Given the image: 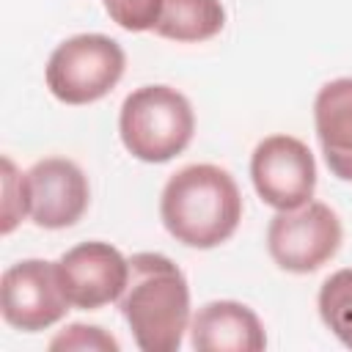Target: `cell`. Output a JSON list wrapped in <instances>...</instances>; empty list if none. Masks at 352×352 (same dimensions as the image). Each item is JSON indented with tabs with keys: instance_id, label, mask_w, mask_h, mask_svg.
Wrapping results in <instances>:
<instances>
[{
	"instance_id": "cell-1",
	"label": "cell",
	"mask_w": 352,
	"mask_h": 352,
	"mask_svg": "<svg viewBox=\"0 0 352 352\" xmlns=\"http://www.w3.org/2000/svg\"><path fill=\"white\" fill-rule=\"evenodd\" d=\"M160 217L176 242L209 250L236 231L242 220V195L226 168L195 162L176 170L162 187Z\"/></svg>"
},
{
	"instance_id": "cell-2",
	"label": "cell",
	"mask_w": 352,
	"mask_h": 352,
	"mask_svg": "<svg viewBox=\"0 0 352 352\" xmlns=\"http://www.w3.org/2000/svg\"><path fill=\"white\" fill-rule=\"evenodd\" d=\"M118 308L143 352H176L190 330V286L162 253H135Z\"/></svg>"
},
{
	"instance_id": "cell-3",
	"label": "cell",
	"mask_w": 352,
	"mask_h": 352,
	"mask_svg": "<svg viewBox=\"0 0 352 352\" xmlns=\"http://www.w3.org/2000/svg\"><path fill=\"white\" fill-rule=\"evenodd\" d=\"M192 132V104L170 85H143L132 91L118 113L121 143L140 162L173 160L190 146Z\"/></svg>"
},
{
	"instance_id": "cell-4",
	"label": "cell",
	"mask_w": 352,
	"mask_h": 352,
	"mask_svg": "<svg viewBox=\"0 0 352 352\" xmlns=\"http://www.w3.org/2000/svg\"><path fill=\"white\" fill-rule=\"evenodd\" d=\"M121 44L102 33H80L60 41L44 69L50 94L63 104H91L107 96L124 77Z\"/></svg>"
},
{
	"instance_id": "cell-5",
	"label": "cell",
	"mask_w": 352,
	"mask_h": 352,
	"mask_svg": "<svg viewBox=\"0 0 352 352\" xmlns=\"http://www.w3.org/2000/svg\"><path fill=\"white\" fill-rule=\"evenodd\" d=\"M341 239V220L322 201L278 212L267 228V250L272 261L294 275H308L327 264L338 253Z\"/></svg>"
},
{
	"instance_id": "cell-6",
	"label": "cell",
	"mask_w": 352,
	"mask_h": 352,
	"mask_svg": "<svg viewBox=\"0 0 352 352\" xmlns=\"http://www.w3.org/2000/svg\"><path fill=\"white\" fill-rule=\"evenodd\" d=\"M250 179L267 206L289 212L314 198L316 162L311 148L300 138L270 135L253 148Z\"/></svg>"
},
{
	"instance_id": "cell-7",
	"label": "cell",
	"mask_w": 352,
	"mask_h": 352,
	"mask_svg": "<svg viewBox=\"0 0 352 352\" xmlns=\"http://www.w3.org/2000/svg\"><path fill=\"white\" fill-rule=\"evenodd\" d=\"M69 305L72 302L60 289L55 261L25 258L11 264L0 278L3 319L22 333L52 327L66 316Z\"/></svg>"
},
{
	"instance_id": "cell-8",
	"label": "cell",
	"mask_w": 352,
	"mask_h": 352,
	"mask_svg": "<svg viewBox=\"0 0 352 352\" xmlns=\"http://www.w3.org/2000/svg\"><path fill=\"white\" fill-rule=\"evenodd\" d=\"M55 267L66 300L82 311H96L107 302H116L129 275V258H124L110 242L99 239L69 248L55 261Z\"/></svg>"
},
{
	"instance_id": "cell-9",
	"label": "cell",
	"mask_w": 352,
	"mask_h": 352,
	"mask_svg": "<svg viewBox=\"0 0 352 352\" xmlns=\"http://www.w3.org/2000/svg\"><path fill=\"white\" fill-rule=\"evenodd\" d=\"M28 214L38 228H69L88 209V179L66 157H44L25 173Z\"/></svg>"
},
{
	"instance_id": "cell-10",
	"label": "cell",
	"mask_w": 352,
	"mask_h": 352,
	"mask_svg": "<svg viewBox=\"0 0 352 352\" xmlns=\"http://www.w3.org/2000/svg\"><path fill=\"white\" fill-rule=\"evenodd\" d=\"M190 344L198 352H261L267 336L245 302L212 300L190 319Z\"/></svg>"
},
{
	"instance_id": "cell-11",
	"label": "cell",
	"mask_w": 352,
	"mask_h": 352,
	"mask_svg": "<svg viewBox=\"0 0 352 352\" xmlns=\"http://www.w3.org/2000/svg\"><path fill=\"white\" fill-rule=\"evenodd\" d=\"M314 124L330 173L352 182V77H338L319 88Z\"/></svg>"
},
{
	"instance_id": "cell-12",
	"label": "cell",
	"mask_w": 352,
	"mask_h": 352,
	"mask_svg": "<svg viewBox=\"0 0 352 352\" xmlns=\"http://www.w3.org/2000/svg\"><path fill=\"white\" fill-rule=\"evenodd\" d=\"M226 25V8L220 0H162L154 33L170 41H206Z\"/></svg>"
},
{
	"instance_id": "cell-13",
	"label": "cell",
	"mask_w": 352,
	"mask_h": 352,
	"mask_svg": "<svg viewBox=\"0 0 352 352\" xmlns=\"http://www.w3.org/2000/svg\"><path fill=\"white\" fill-rule=\"evenodd\" d=\"M316 305H319V316L327 324V330L346 349H352V267L333 272L322 283Z\"/></svg>"
},
{
	"instance_id": "cell-14",
	"label": "cell",
	"mask_w": 352,
	"mask_h": 352,
	"mask_svg": "<svg viewBox=\"0 0 352 352\" xmlns=\"http://www.w3.org/2000/svg\"><path fill=\"white\" fill-rule=\"evenodd\" d=\"M102 3L110 19L129 33L154 30L162 11V0H102Z\"/></svg>"
},
{
	"instance_id": "cell-15",
	"label": "cell",
	"mask_w": 352,
	"mask_h": 352,
	"mask_svg": "<svg viewBox=\"0 0 352 352\" xmlns=\"http://www.w3.org/2000/svg\"><path fill=\"white\" fill-rule=\"evenodd\" d=\"M28 214V190H25V173H16L14 162L3 157V234H11L16 223Z\"/></svg>"
},
{
	"instance_id": "cell-16",
	"label": "cell",
	"mask_w": 352,
	"mask_h": 352,
	"mask_svg": "<svg viewBox=\"0 0 352 352\" xmlns=\"http://www.w3.org/2000/svg\"><path fill=\"white\" fill-rule=\"evenodd\" d=\"M50 349H102V352H118V341L104 333L96 324H69L63 333H58L50 341Z\"/></svg>"
}]
</instances>
